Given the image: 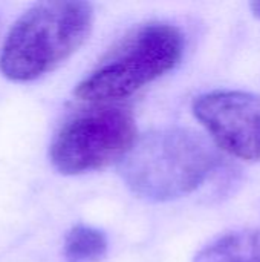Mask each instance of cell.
I'll return each instance as SVG.
<instances>
[{"mask_svg":"<svg viewBox=\"0 0 260 262\" xmlns=\"http://www.w3.org/2000/svg\"><path fill=\"white\" fill-rule=\"evenodd\" d=\"M219 163L218 150L201 134L187 127H164L136 138L116 167L133 195L167 203L198 190Z\"/></svg>","mask_w":260,"mask_h":262,"instance_id":"cell-1","label":"cell"},{"mask_svg":"<svg viewBox=\"0 0 260 262\" xmlns=\"http://www.w3.org/2000/svg\"><path fill=\"white\" fill-rule=\"evenodd\" d=\"M93 6L80 0L38 2L11 26L0 52V72L28 83L55 71L89 38Z\"/></svg>","mask_w":260,"mask_h":262,"instance_id":"cell-2","label":"cell"},{"mask_svg":"<svg viewBox=\"0 0 260 262\" xmlns=\"http://www.w3.org/2000/svg\"><path fill=\"white\" fill-rule=\"evenodd\" d=\"M185 51L184 32L169 21H149L126 34L75 86L90 104H116L173 71Z\"/></svg>","mask_w":260,"mask_h":262,"instance_id":"cell-3","label":"cell"},{"mask_svg":"<svg viewBox=\"0 0 260 262\" xmlns=\"http://www.w3.org/2000/svg\"><path fill=\"white\" fill-rule=\"evenodd\" d=\"M138 138L133 114L120 104H92L61 123L49 161L61 175H83L118 164Z\"/></svg>","mask_w":260,"mask_h":262,"instance_id":"cell-4","label":"cell"},{"mask_svg":"<svg viewBox=\"0 0 260 262\" xmlns=\"http://www.w3.org/2000/svg\"><path fill=\"white\" fill-rule=\"evenodd\" d=\"M195 118L213 144L242 161H260V95L211 91L193 100Z\"/></svg>","mask_w":260,"mask_h":262,"instance_id":"cell-5","label":"cell"},{"mask_svg":"<svg viewBox=\"0 0 260 262\" xmlns=\"http://www.w3.org/2000/svg\"><path fill=\"white\" fill-rule=\"evenodd\" d=\"M193 262H260V227L228 232L213 239Z\"/></svg>","mask_w":260,"mask_h":262,"instance_id":"cell-6","label":"cell"},{"mask_svg":"<svg viewBox=\"0 0 260 262\" xmlns=\"http://www.w3.org/2000/svg\"><path fill=\"white\" fill-rule=\"evenodd\" d=\"M109 249L104 232L86 226H74L64 236L63 255L66 262H100Z\"/></svg>","mask_w":260,"mask_h":262,"instance_id":"cell-7","label":"cell"},{"mask_svg":"<svg viewBox=\"0 0 260 262\" xmlns=\"http://www.w3.org/2000/svg\"><path fill=\"white\" fill-rule=\"evenodd\" d=\"M250 8H251V11H253L254 15L260 17V0L259 2H251L250 3Z\"/></svg>","mask_w":260,"mask_h":262,"instance_id":"cell-8","label":"cell"}]
</instances>
